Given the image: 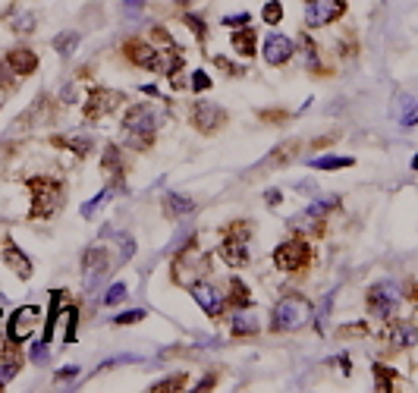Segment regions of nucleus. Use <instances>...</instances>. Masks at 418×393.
Instances as JSON below:
<instances>
[{
	"label": "nucleus",
	"instance_id": "nucleus-31",
	"mask_svg": "<svg viewBox=\"0 0 418 393\" xmlns=\"http://www.w3.org/2000/svg\"><path fill=\"white\" fill-rule=\"evenodd\" d=\"M186 384V375H173V378H167V381H160V384H154V393H167V390H179Z\"/></svg>",
	"mask_w": 418,
	"mask_h": 393
},
{
	"label": "nucleus",
	"instance_id": "nucleus-17",
	"mask_svg": "<svg viewBox=\"0 0 418 393\" xmlns=\"http://www.w3.org/2000/svg\"><path fill=\"white\" fill-rule=\"evenodd\" d=\"M387 337H390V343H393L396 349H406L418 340V328L412 321H400V324H393V328L387 330Z\"/></svg>",
	"mask_w": 418,
	"mask_h": 393
},
{
	"label": "nucleus",
	"instance_id": "nucleus-20",
	"mask_svg": "<svg viewBox=\"0 0 418 393\" xmlns=\"http://www.w3.org/2000/svg\"><path fill=\"white\" fill-rule=\"evenodd\" d=\"M393 113H396V120H400L403 126H415L418 123V101L403 94V98L393 104Z\"/></svg>",
	"mask_w": 418,
	"mask_h": 393
},
{
	"label": "nucleus",
	"instance_id": "nucleus-42",
	"mask_svg": "<svg viewBox=\"0 0 418 393\" xmlns=\"http://www.w3.org/2000/svg\"><path fill=\"white\" fill-rule=\"evenodd\" d=\"M214 63H217V66H220V70H224V73H230V76H239V73H242L239 66H233L230 60H227V57H220V54H217V57H214Z\"/></svg>",
	"mask_w": 418,
	"mask_h": 393
},
{
	"label": "nucleus",
	"instance_id": "nucleus-26",
	"mask_svg": "<svg viewBox=\"0 0 418 393\" xmlns=\"http://www.w3.org/2000/svg\"><path fill=\"white\" fill-rule=\"evenodd\" d=\"M104 173H110V176H120V173H123V164H120L117 145H107V151H104Z\"/></svg>",
	"mask_w": 418,
	"mask_h": 393
},
{
	"label": "nucleus",
	"instance_id": "nucleus-22",
	"mask_svg": "<svg viewBox=\"0 0 418 393\" xmlns=\"http://www.w3.org/2000/svg\"><path fill=\"white\" fill-rule=\"evenodd\" d=\"M53 145L72 148L79 158H85V154L91 151V135H57V139H53Z\"/></svg>",
	"mask_w": 418,
	"mask_h": 393
},
{
	"label": "nucleus",
	"instance_id": "nucleus-19",
	"mask_svg": "<svg viewBox=\"0 0 418 393\" xmlns=\"http://www.w3.org/2000/svg\"><path fill=\"white\" fill-rule=\"evenodd\" d=\"M255 330H258V318H255V311H246V306H242L233 315V334L236 337H252Z\"/></svg>",
	"mask_w": 418,
	"mask_h": 393
},
{
	"label": "nucleus",
	"instance_id": "nucleus-45",
	"mask_svg": "<svg viewBox=\"0 0 418 393\" xmlns=\"http://www.w3.org/2000/svg\"><path fill=\"white\" fill-rule=\"evenodd\" d=\"M76 375H79V368H76V365H70V368H60L57 371V381H72Z\"/></svg>",
	"mask_w": 418,
	"mask_h": 393
},
{
	"label": "nucleus",
	"instance_id": "nucleus-41",
	"mask_svg": "<svg viewBox=\"0 0 418 393\" xmlns=\"http://www.w3.org/2000/svg\"><path fill=\"white\" fill-rule=\"evenodd\" d=\"M120 246H123V261H126V258H132V252H136V242H132V236L120 233Z\"/></svg>",
	"mask_w": 418,
	"mask_h": 393
},
{
	"label": "nucleus",
	"instance_id": "nucleus-30",
	"mask_svg": "<svg viewBox=\"0 0 418 393\" xmlns=\"http://www.w3.org/2000/svg\"><path fill=\"white\" fill-rule=\"evenodd\" d=\"M230 287H233V306L236 308H242V306H248V299H252V296H248V289H246V283H242V280H233L230 283Z\"/></svg>",
	"mask_w": 418,
	"mask_h": 393
},
{
	"label": "nucleus",
	"instance_id": "nucleus-9",
	"mask_svg": "<svg viewBox=\"0 0 418 393\" xmlns=\"http://www.w3.org/2000/svg\"><path fill=\"white\" fill-rule=\"evenodd\" d=\"M160 117L154 107L148 104H139V107H129L123 117V130L126 132H145V135H154V130H158Z\"/></svg>",
	"mask_w": 418,
	"mask_h": 393
},
{
	"label": "nucleus",
	"instance_id": "nucleus-16",
	"mask_svg": "<svg viewBox=\"0 0 418 393\" xmlns=\"http://www.w3.org/2000/svg\"><path fill=\"white\" fill-rule=\"evenodd\" d=\"M6 66H10L16 76H32V73L38 70V57L29 47H16V51L6 54Z\"/></svg>",
	"mask_w": 418,
	"mask_h": 393
},
{
	"label": "nucleus",
	"instance_id": "nucleus-11",
	"mask_svg": "<svg viewBox=\"0 0 418 393\" xmlns=\"http://www.w3.org/2000/svg\"><path fill=\"white\" fill-rule=\"evenodd\" d=\"M126 57L136 66H145V70H151V73L164 70V54H158L151 44L141 42V38H132V42L126 44Z\"/></svg>",
	"mask_w": 418,
	"mask_h": 393
},
{
	"label": "nucleus",
	"instance_id": "nucleus-27",
	"mask_svg": "<svg viewBox=\"0 0 418 393\" xmlns=\"http://www.w3.org/2000/svg\"><path fill=\"white\" fill-rule=\"evenodd\" d=\"M374 375H377V390L390 393L396 384V371L393 368H384V365H374Z\"/></svg>",
	"mask_w": 418,
	"mask_h": 393
},
{
	"label": "nucleus",
	"instance_id": "nucleus-28",
	"mask_svg": "<svg viewBox=\"0 0 418 393\" xmlns=\"http://www.w3.org/2000/svg\"><path fill=\"white\" fill-rule=\"evenodd\" d=\"M107 195H110V186H107V189H101V192L94 195L91 201H85V205H82V218H85V220H91V218H94V211H98V208L104 205V199H107Z\"/></svg>",
	"mask_w": 418,
	"mask_h": 393
},
{
	"label": "nucleus",
	"instance_id": "nucleus-44",
	"mask_svg": "<svg viewBox=\"0 0 418 393\" xmlns=\"http://www.w3.org/2000/svg\"><path fill=\"white\" fill-rule=\"evenodd\" d=\"M224 25H248V13H236V16H224Z\"/></svg>",
	"mask_w": 418,
	"mask_h": 393
},
{
	"label": "nucleus",
	"instance_id": "nucleus-37",
	"mask_svg": "<svg viewBox=\"0 0 418 393\" xmlns=\"http://www.w3.org/2000/svg\"><path fill=\"white\" fill-rule=\"evenodd\" d=\"M334 296H336V293H327V296H324V302H321V311H318V330L327 324V318H330V306H334Z\"/></svg>",
	"mask_w": 418,
	"mask_h": 393
},
{
	"label": "nucleus",
	"instance_id": "nucleus-51",
	"mask_svg": "<svg viewBox=\"0 0 418 393\" xmlns=\"http://www.w3.org/2000/svg\"><path fill=\"white\" fill-rule=\"evenodd\" d=\"M0 390H4V378H0Z\"/></svg>",
	"mask_w": 418,
	"mask_h": 393
},
{
	"label": "nucleus",
	"instance_id": "nucleus-25",
	"mask_svg": "<svg viewBox=\"0 0 418 393\" xmlns=\"http://www.w3.org/2000/svg\"><path fill=\"white\" fill-rule=\"evenodd\" d=\"M76 47H79V35H76V32H63V35L53 38V51H57L60 57H72V54H76Z\"/></svg>",
	"mask_w": 418,
	"mask_h": 393
},
{
	"label": "nucleus",
	"instance_id": "nucleus-40",
	"mask_svg": "<svg viewBox=\"0 0 418 393\" xmlns=\"http://www.w3.org/2000/svg\"><path fill=\"white\" fill-rule=\"evenodd\" d=\"M183 23H186L192 32H198V38H205V23H201L198 16H192V13H186V16H183Z\"/></svg>",
	"mask_w": 418,
	"mask_h": 393
},
{
	"label": "nucleus",
	"instance_id": "nucleus-3",
	"mask_svg": "<svg viewBox=\"0 0 418 393\" xmlns=\"http://www.w3.org/2000/svg\"><path fill=\"white\" fill-rule=\"evenodd\" d=\"M208 255H201L198 249H186V252L177 255V261H173V280L179 283V287H192L195 280H198L201 274H208Z\"/></svg>",
	"mask_w": 418,
	"mask_h": 393
},
{
	"label": "nucleus",
	"instance_id": "nucleus-50",
	"mask_svg": "<svg viewBox=\"0 0 418 393\" xmlns=\"http://www.w3.org/2000/svg\"><path fill=\"white\" fill-rule=\"evenodd\" d=\"M412 167H415V170H418V154H415V158H412Z\"/></svg>",
	"mask_w": 418,
	"mask_h": 393
},
{
	"label": "nucleus",
	"instance_id": "nucleus-21",
	"mask_svg": "<svg viewBox=\"0 0 418 393\" xmlns=\"http://www.w3.org/2000/svg\"><path fill=\"white\" fill-rule=\"evenodd\" d=\"M164 208H167V214H173V218H186V214L195 211V201L186 199V195L170 192V195H164Z\"/></svg>",
	"mask_w": 418,
	"mask_h": 393
},
{
	"label": "nucleus",
	"instance_id": "nucleus-4",
	"mask_svg": "<svg viewBox=\"0 0 418 393\" xmlns=\"http://www.w3.org/2000/svg\"><path fill=\"white\" fill-rule=\"evenodd\" d=\"M110 252L107 249H101V246H94L85 252V258H82V287H85V293H94V289L101 287V280H104L107 274H110Z\"/></svg>",
	"mask_w": 418,
	"mask_h": 393
},
{
	"label": "nucleus",
	"instance_id": "nucleus-6",
	"mask_svg": "<svg viewBox=\"0 0 418 393\" xmlns=\"http://www.w3.org/2000/svg\"><path fill=\"white\" fill-rule=\"evenodd\" d=\"M396 302H400V289H396V283H374L372 289H368V311L377 318H390L396 311Z\"/></svg>",
	"mask_w": 418,
	"mask_h": 393
},
{
	"label": "nucleus",
	"instance_id": "nucleus-2",
	"mask_svg": "<svg viewBox=\"0 0 418 393\" xmlns=\"http://www.w3.org/2000/svg\"><path fill=\"white\" fill-rule=\"evenodd\" d=\"M29 189H32V218L47 220L63 205V186H60L57 180H51V176H35V180H29Z\"/></svg>",
	"mask_w": 418,
	"mask_h": 393
},
{
	"label": "nucleus",
	"instance_id": "nucleus-52",
	"mask_svg": "<svg viewBox=\"0 0 418 393\" xmlns=\"http://www.w3.org/2000/svg\"><path fill=\"white\" fill-rule=\"evenodd\" d=\"M0 321H4V308H0Z\"/></svg>",
	"mask_w": 418,
	"mask_h": 393
},
{
	"label": "nucleus",
	"instance_id": "nucleus-46",
	"mask_svg": "<svg viewBox=\"0 0 418 393\" xmlns=\"http://www.w3.org/2000/svg\"><path fill=\"white\" fill-rule=\"evenodd\" d=\"M365 330H368V328H365V324H349V328H343V330H340V334H343V337H346V334H365Z\"/></svg>",
	"mask_w": 418,
	"mask_h": 393
},
{
	"label": "nucleus",
	"instance_id": "nucleus-23",
	"mask_svg": "<svg viewBox=\"0 0 418 393\" xmlns=\"http://www.w3.org/2000/svg\"><path fill=\"white\" fill-rule=\"evenodd\" d=\"M353 164H355L353 158H340V154H324V158L308 161V167H315V170H343V167H353Z\"/></svg>",
	"mask_w": 418,
	"mask_h": 393
},
{
	"label": "nucleus",
	"instance_id": "nucleus-32",
	"mask_svg": "<svg viewBox=\"0 0 418 393\" xmlns=\"http://www.w3.org/2000/svg\"><path fill=\"white\" fill-rule=\"evenodd\" d=\"M283 19V6H280V0H271V4H265V23L267 25H277Z\"/></svg>",
	"mask_w": 418,
	"mask_h": 393
},
{
	"label": "nucleus",
	"instance_id": "nucleus-39",
	"mask_svg": "<svg viewBox=\"0 0 418 393\" xmlns=\"http://www.w3.org/2000/svg\"><path fill=\"white\" fill-rule=\"evenodd\" d=\"M336 205H340V201H336V199H324V201H315V205L308 208V214H312V218H321V214H324L327 208H336Z\"/></svg>",
	"mask_w": 418,
	"mask_h": 393
},
{
	"label": "nucleus",
	"instance_id": "nucleus-15",
	"mask_svg": "<svg viewBox=\"0 0 418 393\" xmlns=\"http://www.w3.org/2000/svg\"><path fill=\"white\" fill-rule=\"evenodd\" d=\"M192 296H195V302H198V306L205 308V315H208V318H217V315H220V308H224L217 287H211V283H192Z\"/></svg>",
	"mask_w": 418,
	"mask_h": 393
},
{
	"label": "nucleus",
	"instance_id": "nucleus-10",
	"mask_svg": "<svg viewBox=\"0 0 418 393\" xmlns=\"http://www.w3.org/2000/svg\"><path fill=\"white\" fill-rule=\"evenodd\" d=\"M42 321V308H35V306H25V308H19L16 315H13V321H10V340L16 343H23V340H29L32 337V330H35V324Z\"/></svg>",
	"mask_w": 418,
	"mask_h": 393
},
{
	"label": "nucleus",
	"instance_id": "nucleus-43",
	"mask_svg": "<svg viewBox=\"0 0 418 393\" xmlns=\"http://www.w3.org/2000/svg\"><path fill=\"white\" fill-rule=\"evenodd\" d=\"M0 85H4V88H13V70L6 66V60H0Z\"/></svg>",
	"mask_w": 418,
	"mask_h": 393
},
{
	"label": "nucleus",
	"instance_id": "nucleus-12",
	"mask_svg": "<svg viewBox=\"0 0 418 393\" xmlns=\"http://www.w3.org/2000/svg\"><path fill=\"white\" fill-rule=\"evenodd\" d=\"M224 120H227V113L220 111L217 104H208V101H201V104L192 107V123H195V130L205 132V135H211L214 130H217V126H224Z\"/></svg>",
	"mask_w": 418,
	"mask_h": 393
},
{
	"label": "nucleus",
	"instance_id": "nucleus-38",
	"mask_svg": "<svg viewBox=\"0 0 418 393\" xmlns=\"http://www.w3.org/2000/svg\"><path fill=\"white\" fill-rule=\"evenodd\" d=\"M47 358H51V349H47V340H44V343H35V347H32V362L44 365Z\"/></svg>",
	"mask_w": 418,
	"mask_h": 393
},
{
	"label": "nucleus",
	"instance_id": "nucleus-8",
	"mask_svg": "<svg viewBox=\"0 0 418 393\" xmlns=\"http://www.w3.org/2000/svg\"><path fill=\"white\" fill-rule=\"evenodd\" d=\"M120 104H123V92H113V88H91V94H89L82 111L89 120H98V117H104V113L117 111Z\"/></svg>",
	"mask_w": 418,
	"mask_h": 393
},
{
	"label": "nucleus",
	"instance_id": "nucleus-34",
	"mask_svg": "<svg viewBox=\"0 0 418 393\" xmlns=\"http://www.w3.org/2000/svg\"><path fill=\"white\" fill-rule=\"evenodd\" d=\"M123 299H126V287H123V283H113V287L107 289V296H104L107 306H117V302H123Z\"/></svg>",
	"mask_w": 418,
	"mask_h": 393
},
{
	"label": "nucleus",
	"instance_id": "nucleus-14",
	"mask_svg": "<svg viewBox=\"0 0 418 393\" xmlns=\"http://www.w3.org/2000/svg\"><path fill=\"white\" fill-rule=\"evenodd\" d=\"M246 239H248V236H227V239L220 242V258L230 264V268H242V264H248Z\"/></svg>",
	"mask_w": 418,
	"mask_h": 393
},
{
	"label": "nucleus",
	"instance_id": "nucleus-5",
	"mask_svg": "<svg viewBox=\"0 0 418 393\" xmlns=\"http://www.w3.org/2000/svg\"><path fill=\"white\" fill-rule=\"evenodd\" d=\"M346 13V0H305V25L321 29Z\"/></svg>",
	"mask_w": 418,
	"mask_h": 393
},
{
	"label": "nucleus",
	"instance_id": "nucleus-47",
	"mask_svg": "<svg viewBox=\"0 0 418 393\" xmlns=\"http://www.w3.org/2000/svg\"><path fill=\"white\" fill-rule=\"evenodd\" d=\"M60 98H63L66 104H72V101H76V88H72V85H66V88H63V94H60Z\"/></svg>",
	"mask_w": 418,
	"mask_h": 393
},
{
	"label": "nucleus",
	"instance_id": "nucleus-18",
	"mask_svg": "<svg viewBox=\"0 0 418 393\" xmlns=\"http://www.w3.org/2000/svg\"><path fill=\"white\" fill-rule=\"evenodd\" d=\"M4 261L10 264V268L16 270L19 277H29L32 274V264H29V258H25V252L16 246V242H10V239H6V249H4Z\"/></svg>",
	"mask_w": 418,
	"mask_h": 393
},
{
	"label": "nucleus",
	"instance_id": "nucleus-24",
	"mask_svg": "<svg viewBox=\"0 0 418 393\" xmlns=\"http://www.w3.org/2000/svg\"><path fill=\"white\" fill-rule=\"evenodd\" d=\"M233 47H236V54L239 57H255V32H248V29H242V32H233Z\"/></svg>",
	"mask_w": 418,
	"mask_h": 393
},
{
	"label": "nucleus",
	"instance_id": "nucleus-48",
	"mask_svg": "<svg viewBox=\"0 0 418 393\" xmlns=\"http://www.w3.org/2000/svg\"><path fill=\"white\" fill-rule=\"evenodd\" d=\"M211 387H214V375H208L205 381H201V384H198V387H195V390H211Z\"/></svg>",
	"mask_w": 418,
	"mask_h": 393
},
{
	"label": "nucleus",
	"instance_id": "nucleus-29",
	"mask_svg": "<svg viewBox=\"0 0 418 393\" xmlns=\"http://www.w3.org/2000/svg\"><path fill=\"white\" fill-rule=\"evenodd\" d=\"M63 340H76V308H63Z\"/></svg>",
	"mask_w": 418,
	"mask_h": 393
},
{
	"label": "nucleus",
	"instance_id": "nucleus-35",
	"mask_svg": "<svg viewBox=\"0 0 418 393\" xmlns=\"http://www.w3.org/2000/svg\"><path fill=\"white\" fill-rule=\"evenodd\" d=\"M189 88H195V92H205V88H211V79H208V73L195 70L192 79H189Z\"/></svg>",
	"mask_w": 418,
	"mask_h": 393
},
{
	"label": "nucleus",
	"instance_id": "nucleus-13",
	"mask_svg": "<svg viewBox=\"0 0 418 393\" xmlns=\"http://www.w3.org/2000/svg\"><path fill=\"white\" fill-rule=\"evenodd\" d=\"M293 51H296L293 38H286V35H267L265 38V60L267 63L283 66L289 57H293Z\"/></svg>",
	"mask_w": 418,
	"mask_h": 393
},
{
	"label": "nucleus",
	"instance_id": "nucleus-36",
	"mask_svg": "<svg viewBox=\"0 0 418 393\" xmlns=\"http://www.w3.org/2000/svg\"><path fill=\"white\" fill-rule=\"evenodd\" d=\"M141 318H145V311H141V308H132V311H123V315L113 318V324H139Z\"/></svg>",
	"mask_w": 418,
	"mask_h": 393
},
{
	"label": "nucleus",
	"instance_id": "nucleus-7",
	"mask_svg": "<svg viewBox=\"0 0 418 393\" xmlns=\"http://www.w3.org/2000/svg\"><path fill=\"white\" fill-rule=\"evenodd\" d=\"M308 258H312V252H308V246L302 239H286L274 249V264L280 270H299V268H305Z\"/></svg>",
	"mask_w": 418,
	"mask_h": 393
},
{
	"label": "nucleus",
	"instance_id": "nucleus-1",
	"mask_svg": "<svg viewBox=\"0 0 418 393\" xmlns=\"http://www.w3.org/2000/svg\"><path fill=\"white\" fill-rule=\"evenodd\" d=\"M308 318H312V306H308L305 296H283V299L274 306L271 311V330H299L308 324Z\"/></svg>",
	"mask_w": 418,
	"mask_h": 393
},
{
	"label": "nucleus",
	"instance_id": "nucleus-33",
	"mask_svg": "<svg viewBox=\"0 0 418 393\" xmlns=\"http://www.w3.org/2000/svg\"><path fill=\"white\" fill-rule=\"evenodd\" d=\"M10 25H13L16 32H23V35H29V32L35 29V19H32L29 13H23V16H13V19H10Z\"/></svg>",
	"mask_w": 418,
	"mask_h": 393
},
{
	"label": "nucleus",
	"instance_id": "nucleus-49",
	"mask_svg": "<svg viewBox=\"0 0 418 393\" xmlns=\"http://www.w3.org/2000/svg\"><path fill=\"white\" fill-rule=\"evenodd\" d=\"M126 4H129V13H136V6L141 4V0H126Z\"/></svg>",
	"mask_w": 418,
	"mask_h": 393
}]
</instances>
